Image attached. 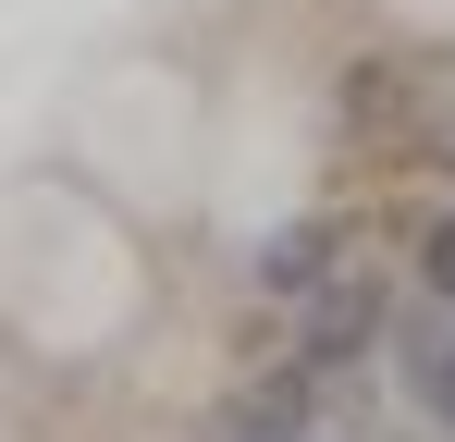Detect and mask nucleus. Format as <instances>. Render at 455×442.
<instances>
[{"label":"nucleus","instance_id":"4","mask_svg":"<svg viewBox=\"0 0 455 442\" xmlns=\"http://www.w3.org/2000/svg\"><path fill=\"white\" fill-rule=\"evenodd\" d=\"M0 442H37V430H12V418H0Z\"/></svg>","mask_w":455,"mask_h":442},{"label":"nucleus","instance_id":"2","mask_svg":"<svg viewBox=\"0 0 455 442\" xmlns=\"http://www.w3.org/2000/svg\"><path fill=\"white\" fill-rule=\"evenodd\" d=\"M50 147L75 160L86 185H111L136 221H197L210 209V172H222V111H210V74L197 50H160L124 37L62 86Z\"/></svg>","mask_w":455,"mask_h":442},{"label":"nucleus","instance_id":"3","mask_svg":"<svg viewBox=\"0 0 455 442\" xmlns=\"http://www.w3.org/2000/svg\"><path fill=\"white\" fill-rule=\"evenodd\" d=\"M370 12L406 37V50H455V0H370Z\"/></svg>","mask_w":455,"mask_h":442},{"label":"nucleus","instance_id":"1","mask_svg":"<svg viewBox=\"0 0 455 442\" xmlns=\"http://www.w3.org/2000/svg\"><path fill=\"white\" fill-rule=\"evenodd\" d=\"M160 320V221H136L75 160L0 172V368L25 381H86L136 357Z\"/></svg>","mask_w":455,"mask_h":442}]
</instances>
